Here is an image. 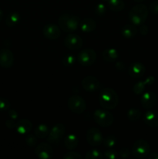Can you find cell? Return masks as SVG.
I'll use <instances>...</instances> for the list:
<instances>
[{
  "mask_svg": "<svg viewBox=\"0 0 158 159\" xmlns=\"http://www.w3.org/2000/svg\"><path fill=\"white\" fill-rule=\"evenodd\" d=\"M8 114H9V117L12 120H16L17 117H18V113L15 110H10L9 109L8 110Z\"/></svg>",
  "mask_w": 158,
  "mask_h": 159,
  "instance_id": "cell-38",
  "label": "cell"
},
{
  "mask_svg": "<svg viewBox=\"0 0 158 159\" xmlns=\"http://www.w3.org/2000/svg\"><path fill=\"white\" fill-rule=\"evenodd\" d=\"M43 34L46 39L57 40L60 36V27L53 23H49L43 28Z\"/></svg>",
  "mask_w": 158,
  "mask_h": 159,
  "instance_id": "cell-15",
  "label": "cell"
},
{
  "mask_svg": "<svg viewBox=\"0 0 158 159\" xmlns=\"http://www.w3.org/2000/svg\"><path fill=\"white\" fill-rule=\"evenodd\" d=\"M129 75L133 79H139L146 72V68L142 63L136 62L132 64L129 68Z\"/></svg>",
  "mask_w": 158,
  "mask_h": 159,
  "instance_id": "cell-16",
  "label": "cell"
},
{
  "mask_svg": "<svg viewBox=\"0 0 158 159\" xmlns=\"http://www.w3.org/2000/svg\"><path fill=\"white\" fill-rule=\"evenodd\" d=\"M15 125H16V123L15 122V120H9L6 122V126L9 129L12 128H15Z\"/></svg>",
  "mask_w": 158,
  "mask_h": 159,
  "instance_id": "cell-39",
  "label": "cell"
},
{
  "mask_svg": "<svg viewBox=\"0 0 158 159\" xmlns=\"http://www.w3.org/2000/svg\"><path fill=\"white\" fill-rule=\"evenodd\" d=\"M35 154L40 159H50L54 156V150L46 143H40L36 147Z\"/></svg>",
  "mask_w": 158,
  "mask_h": 159,
  "instance_id": "cell-10",
  "label": "cell"
},
{
  "mask_svg": "<svg viewBox=\"0 0 158 159\" xmlns=\"http://www.w3.org/2000/svg\"><path fill=\"white\" fill-rule=\"evenodd\" d=\"M60 28L65 32H73L79 26V19L74 16L64 14L58 19Z\"/></svg>",
  "mask_w": 158,
  "mask_h": 159,
  "instance_id": "cell-3",
  "label": "cell"
},
{
  "mask_svg": "<svg viewBox=\"0 0 158 159\" xmlns=\"http://www.w3.org/2000/svg\"><path fill=\"white\" fill-rule=\"evenodd\" d=\"M100 105L106 110H113L119 104V96L114 89L105 88L100 92L99 97Z\"/></svg>",
  "mask_w": 158,
  "mask_h": 159,
  "instance_id": "cell-1",
  "label": "cell"
},
{
  "mask_svg": "<svg viewBox=\"0 0 158 159\" xmlns=\"http://www.w3.org/2000/svg\"><path fill=\"white\" fill-rule=\"evenodd\" d=\"M37 137L35 135H28L27 138H26V142L27 145L30 146V147H33L37 144Z\"/></svg>",
  "mask_w": 158,
  "mask_h": 159,
  "instance_id": "cell-34",
  "label": "cell"
},
{
  "mask_svg": "<svg viewBox=\"0 0 158 159\" xmlns=\"http://www.w3.org/2000/svg\"><path fill=\"white\" fill-rule=\"evenodd\" d=\"M75 57L73 55H66L62 59V63L66 67H71L75 63Z\"/></svg>",
  "mask_w": 158,
  "mask_h": 159,
  "instance_id": "cell-30",
  "label": "cell"
},
{
  "mask_svg": "<svg viewBox=\"0 0 158 159\" xmlns=\"http://www.w3.org/2000/svg\"><path fill=\"white\" fill-rule=\"evenodd\" d=\"M156 102H157V97H156V95L153 92H146L141 96V105L143 108L147 109V110H150L155 107Z\"/></svg>",
  "mask_w": 158,
  "mask_h": 159,
  "instance_id": "cell-14",
  "label": "cell"
},
{
  "mask_svg": "<svg viewBox=\"0 0 158 159\" xmlns=\"http://www.w3.org/2000/svg\"><path fill=\"white\" fill-rule=\"evenodd\" d=\"M137 34V29L133 25L126 24L122 27V34L125 38H133Z\"/></svg>",
  "mask_w": 158,
  "mask_h": 159,
  "instance_id": "cell-24",
  "label": "cell"
},
{
  "mask_svg": "<svg viewBox=\"0 0 158 159\" xmlns=\"http://www.w3.org/2000/svg\"><path fill=\"white\" fill-rule=\"evenodd\" d=\"M143 121L149 127L153 128L158 127V111L150 110L146 112L143 116Z\"/></svg>",
  "mask_w": 158,
  "mask_h": 159,
  "instance_id": "cell-17",
  "label": "cell"
},
{
  "mask_svg": "<svg viewBox=\"0 0 158 159\" xmlns=\"http://www.w3.org/2000/svg\"><path fill=\"white\" fill-rule=\"evenodd\" d=\"M150 10L153 14H158V1H154L150 4Z\"/></svg>",
  "mask_w": 158,
  "mask_h": 159,
  "instance_id": "cell-37",
  "label": "cell"
},
{
  "mask_svg": "<svg viewBox=\"0 0 158 159\" xmlns=\"http://www.w3.org/2000/svg\"><path fill=\"white\" fill-rule=\"evenodd\" d=\"M119 155L122 158H127L130 155L129 149L127 148H122L119 151Z\"/></svg>",
  "mask_w": 158,
  "mask_h": 159,
  "instance_id": "cell-35",
  "label": "cell"
},
{
  "mask_svg": "<svg viewBox=\"0 0 158 159\" xmlns=\"http://www.w3.org/2000/svg\"><path fill=\"white\" fill-rule=\"evenodd\" d=\"M148 33V27L147 26H142L140 28V34L142 35H146Z\"/></svg>",
  "mask_w": 158,
  "mask_h": 159,
  "instance_id": "cell-40",
  "label": "cell"
},
{
  "mask_svg": "<svg viewBox=\"0 0 158 159\" xmlns=\"http://www.w3.org/2000/svg\"><path fill=\"white\" fill-rule=\"evenodd\" d=\"M81 30L84 33H91L96 28V23L93 19L85 18L79 24Z\"/></svg>",
  "mask_w": 158,
  "mask_h": 159,
  "instance_id": "cell-20",
  "label": "cell"
},
{
  "mask_svg": "<svg viewBox=\"0 0 158 159\" xmlns=\"http://www.w3.org/2000/svg\"><path fill=\"white\" fill-rule=\"evenodd\" d=\"M96 57L97 54L94 50L91 48H85L80 52L77 57V61L82 66L88 67L95 62Z\"/></svg>",
  "mask_w": 158,
  "mask_h": 159,
  "instance_id": "cell-7",
  "label": "cell"
},
{
  "mask_svg": "<svg viewBox=\"0 0 158 159\" xmlns=\"http://www.w3.org/2000/svg\"><path fill=\"white\" fill-rule=\"evenodd\" d=\"M135 1H136V2H143V1H144V0H135Z\"/></svg>",
  "mask_w": 158,
  "mask_h": 159,
  "instance_id": "cell-44",
  "label": "cell"
},
{
  "mask_svg": "<svg viewBox=\"0 0 158 159\" xmlns=\"http://www.w3.org/2000/svg\"><path fill=\"white\" fill-rule=\"evenodd\" d=\"M64 45L68 49L77 51L83 46V40L77 34H69L65 37Z\"/></svg>",
  "mask_w": 158,
  "mask_h": 159,
  "instance_id": "cell-9",
  "label": "cell"
},
{
  "mask_svg": "<svg viewBox=\"0 0 158 159\" xmlns=\"http://www.w3.org/2000/svg\"><path fill=\"white\" fill-rule=\"evenodd\" d=\"M149 159H158V153L157 152H154V153H151L148 155Z\"/></svg>",
  "mask_w": 158,
  "mask_h": 159,
  "instance_id": "cell-42",
  "label": "cell"
},
{
  "mask_svg": "<svg viewBox=\"0 0 158 159\" xmlns=\"http://www.w3.org/2000/svg\"><path fill=\"white\" fill-rule=\"evenodd\" d=\"M10 109V102L5 98H0V111H7Z\"/></svg>",
  "mask_w": 158,
  "mask_h": 159,
  "instance_id": "cell-31",
  "label": "cell"
},
{
  "mask_svg": "<svg viewBox=\"0 0 158 159\" xmlns=\"http://www.w3.org/2000/svg\"><path fill=\"white\" fill-rule=\"evenodd\" d=\"M50 133V128L46 124H40L37 127L35 131H34V135L37 137V138H45L49 135Z\"/></svg>",
  "mask_w": 158,
  "mask_h": 159,
  "instance_id": "cell-23",
  "label": "cell"
},
{
  "mask_svg": "<svg viewBox=\"0 0 158 159\" xmlns=\"http://www.w3.org/2000/svg\"><path fill=\"white\" fill-rule=\"evenodd\" d=\"M2 16H3V12L2 11V9H0V21H1L2 19Z\"/></svg>",
  "mask_w": 158,
  "mask_h": 159,
  "instance_id": "cell-43",
  "label": "cell"
},
{
  "mask_svg": "<svg viewBox=\"0 0 158 159\" xmlns=\"http://www.w3.org/2000/svg\"><path fill=\"white\" fill-rule=\"evenodd\" d=\"M108 6L114 12H120L124 9V2L122 0H108Z\"/></svg>",
  "mask_w": 158,
  "mask_h": 159,
  "instance_id": "cell-26",
  "label": "cell"
},
{
  "mask_svg": "<svg viewBox=\"0 0 158 159\" xmlns=\"http://www.w3.org/2000/svg\"><path fill=\"white\" fill-rule=\"evenodd\" d=\"M65 131V127L63 124H57L52 127L48 135L50 143H57L63 137Z\"/></svg>",
  "mask_w": 158,
  "mask_h": 159,
  "instance_id": "cell-12",
  "label": "cell"
},
{
  "mask_svg": "<svg viewBox=\"0 0 158 159\" xmlns=\"http://www.w3.org/2000/svg\"><path fill=\"white\" fill-rule=\"evenodd\" d=\"M154 81L155 79L153 76H149L144 81H139V82L135 84V85L133 86V92L136 95L142 94L144 92V90H145L146 87L147 85H152L154 82Z\"/></svg>",
  "mask_w": 158,
  "mask_h": 159,
  "instance_id": "cell-19",
  "label": "cell"
},
{
  "mask_svg": "<svg viewBox=\"0 0 158 159\" xmlns=\"http://www.w3.org/2000/svg\"><path fill=\"white\" fill-rule=\"evenodd\" d=\"M14 63V55L12 51L8 48L0 50V66L5 68H9Z\"/></svg>",
  "mask_w": 158,
  "mask_h": 159,
  "instance_id": "cell-13",
  "label": "cell"
},
{
  "mask_svg": "<svg viewBox=\"0 0 158 159\" xmlns=\"http://www.w3.org/2000/svg\"><path fill=\"white\" fill-rule=\"evenodd\" d=\"M103 140L104 138L102 132L99 129L95 127H91L87 130L86 141L89 145L97 147L103 142Z\"/></svg>",
  "mask_w": 158,
  "mask_h": 159,
  "instance_id": "cell-8",
  "label": "cell"
},
{
  "mask_svg": "<svg viewBox=\"0 0 158 159\" xmlns=\"http://www.w3.org/2000/svg\"><path fill=\"white\" fill-rule=\"evenodd\" d=\"M20 19H21V17L18 12H12L6 16V24L9 27H12V26H15L20 23Z\"/></svg>",
  "mask_w": 158,
  "mask_h": 159,
  "instance_id": "cell-25",
  "label": "cell"
},
{
  "mask_svg": "<svg viewBox=\"0 0 158 159\" xmlns=\"http://www.w3.org/2000/svg\"><path fill=\"white\" fill-rule=\"evenodd\" d=\"M64 159H82L83 157L82 155H81L79 153H77V152H68V153L64 154L63 156Z\"/></svg>",
  "mask_w": 158,
  "mask_h": 159,
  "instance_id": "cell-32",
  "label": "cell"
},
{
  "mask_svg": "<svg viewBox=\"0 0 158 159\" xmlns=\"http://www.w3.org/2000/svg\"><path fill=\"white\" fill-rule=\"evenodd\" d=\"M68 108L71 112L75 114H81L86 109L85 100L79 96H72L69 98L68 101Z\"/></svg>",
  "mask_w": 158,
  "mask_h": 159,
  "instance_id": "cell-6",
  "label": "cell"
},
{
  "mask_svg": "<svg viewBox=\"0 0 158 159\" xmlns=\"http://www.w3.org/2000/svg\"><path fill=\"white\" fill-rule=\"evenodd\" d=\"M118 155H119V153H118V152H116V151H114V150H112V149L110 148L109 150L106 151V152H105V154H104V156L108 159H116L118 157Z\"/></svg>",
  "mask_w": 158,
  "mask_h": 159,
  "instance_id": "cell-33",
  "label": "cell"
},
{
  "mask_svg": "<svg viewBox=\"0 0 158 159\" xmlns=\"http://www.w3.org/2000/svg\"><path fill=\"white\" fill-rule=\"evenodd\" d=\"M102 1H104V2H108V0H102Z\"/></svg>",
  "mask_w": 158,
  "mask_h": 159,
  "instance_id": "cell-45",
  "label": "cell"
},
{
  "mask_svg": "<svg viewBox=\"0 0 158 159\" xmlns=\"http://www.w3.org/2000/svg\"><path fill=\"white\" fill-rule=\"evenodd\" d=\"M81 85L84 89L87 92H95L99 89L100 88V82L97 78L94 76L88 75L84 78L83 80L81 81Z\"/></svg>",
  "mask_w": 158,
  "mask_h": 159,
  "instance_id": "cell-11",
  "label": "cell"
},
{
  "mask_svg": "<svg viewBox=\"0 0 158 159\" xmlns=\"http://www.w3.org/2000/svg\"><path fill=\"white\" fill-rule=\"evenodd\" d=\"M105 12V6L102 3H99L95 7V13L99 16H102Z\"/></svg>",
  "mask_w": 158,
  "mask_h": 159,
  "instance_id": "cell-36",
  "label": "cell"
},
{
  "mask_svg": "<svg viewBox=\"0 0 158 159\" xmlns=\"http://www.w3.org/2000/svg\"><path fill=\"white\" fill-rule=\"evenodd\" d=\"M150 152V146L147 141L139 139L136 141L132 148V153L136 158L143 159L147 158Z\"/></svg>",
  "mask_w": 158,
  "mask_h": 159,
  "instance_id": "cell-5",
  "label": "cell"
},
{
  "mask_svg": "<svg viewBox=\"0 0 158 159\" xmlns=\"http://www.w3.org/2000/svg\"><path fill=\"white\" fill-rule=\"evenodd\" d=\"M32 128L33 124L30 120L27 119L20 120L16 123V125H15V130H16L17 133L21 135L29 134Z\"/></svg>",
  "mask_w": 158,
  "mask_h": 159,
  "instance_id": "cell-18",
  "label": "cell"
},
{
  "mask_svg": "<svg viewBox=\"0 0 158 159\" xmlns=\"http://www.w3.org/2000/svg\"><path fill=\"white\" fill-rule=\"evenodd\" d=\"M104 145L108 148H112L117 144V139L113 135H109L103 140Z\"/></svg>",
  "mask_w": 158,
  "mask_h": 159,
  "instance_id": "cell-29",
  "label": "cell"
},
{
  "mask_svg": "<svg viewBox=\"0 0 158 159\" xmlns=\"http://www.w3.org/2000/svg\"><path fill=\"white\" fill-rule=\"evenodd\" d=\"M104 61L107 62H113L119 57V53L115 48H107L102 53Z\"/></svg>",
  "mask_w": 158,
  "mask_h": 159,
  "instance_id": "cell-22",
  "label": "cell"
},
{
  "mask_svg": "<svg viewBox=\"0 0 158 159\" xmlns=\"http://www.w3.org/2000/svg\"><path fill=\"white\" fill-rule=\"evenodd\" d=\"M79 143V139L77 138V135L74 134H70L67 136V138H65L64 141V144L65 147L67 149L71 151L75 149L77 147Z\"/></svg>",
  "mask_w": 158,
  "mask_h": 159,
  "instance_id": "cell-21",
  "label": "cell"
},
{
  "mask_svg": "<svg viewBox=\"0 0 158 159\" xmlns=\"http://www.w3.org/2000/svg\"><path fill=\"white\" fill-rule=\"evenodd\" d=\"M93 118L96 124L102 127H110L114 122V116L106 109L105 110H102V109L96 110L93 114Z\"/></svg>",
  "mask_w": 158,
  "mask_h": 159,
  "instance_id": "cell-4",
  "label": "cell"
},
{
  "mask_svg": "<svg viewBox=\"0 0 158 159\" xmlns=\"http://www.w3.org/2000/svg\"><path fill=\"white\" fill-rule=\"evenodd\" d=\"M103 158L104 155H102V152L97 149H91L85 155V158L87 159H102Z\"/></svg>",
  "mask_w": 158,
  "mask_h": 159,
  "instance_id": "cell-28",
  "label": "cell"
},
{
  "mask_svg": "<svg viewBox=\"0 0 158 159\" xmlns=\"http://www.w3.org/2000/svg\"><path fill=\"white\" fill-rule=\"evenodd\" d=\"M142 116V113L139 110L136 108H131L127 112V116L128 119L132 122H136L140 119Z\"/></svg>",
  "mask_w": 158,
  "mask_h": 159,
  "instance_id": "cell-27",
  "label": "cell"
},
{
  "mask_svg": "<svg viewBox=\"0 0 158 159\" xmlns=\"http://www.w3.org/2000/svg\"><path fill=\"white\" fill-rule=\"evenodd\" d=\"M116 67L118 68V69L120 70V71L125 69V65H124L122 62H117L116 65Z\"/></svg>",
  "mask_w": 158,
  "mask_h": 159,
  "instance_id": "cell-41",
  "label": "cell"
},
{
  "mask_svg": "<svg viewBox=\"0 0 158 159\" xmlns=\"http://www.w3.org/2000/svg\"><path fill=\"white\" fill-rule=\"evenodd\" d=\"M148 16V9L145 5L138 4L133 6L129 11V17L132 23L136 26L144 23Z\"/></svg>",
  "mask_w": 158,
  "mask_h": 159,
  "instance_id": "cell-2",
  "label": "cell"
}]
</instances>
